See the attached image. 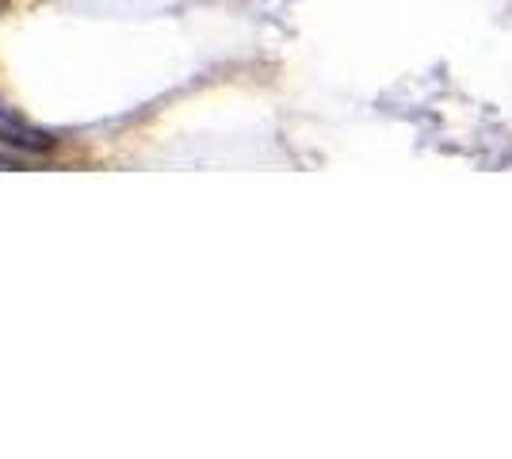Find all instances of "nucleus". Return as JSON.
I'll use <instances>...</instances> for the list:
<instances>
[{"label": "nucleus", "instance_id": "1", "mask_svg": "<svg viewBox=\"0 0 512 459\" xmlns=\"http://www.w3.org/2000/svg\"><path fill=\"white\" fill-rule=\"evenodd\" d=\"M0 142L4 146H16V150H27V153H46L54 150V138L39 127H31L27 119H20L16 111L0 108Z\"/></svg>", "mask_w": 512, "mask_h": 459}, {"label": "nucleus", "instance_id": "2", "mask_svg": "<svg viewBox=\"0 0 512 459\" xmlns=\"http://www.w3.org/2000/svg\"><path fill=\"white\" fill-rule=\"evenodd\" d=\"M0 8H4V0H0Z\"/></svg>", "mask_w": 512, "mask_h": 459}]
</instances>
